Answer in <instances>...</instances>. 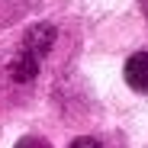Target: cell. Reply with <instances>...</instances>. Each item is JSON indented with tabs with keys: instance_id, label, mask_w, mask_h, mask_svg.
Listing matches in <instances>:
<instances>
[{
	"instance_id": "cell-1",
	"label": "cell",
	"mask_w": 148,
	"mask_h": 148,
	"mask_svg": "<svg viewBox=\"0 0 148 148\" xmlns=\"http://www.w3.org/2000/svg\"><path fill=\"white\" fill-rule=\"evenodd\" d=\"M52 42H55V26H52V23H39V26H32L26 36H23L16 55L10 58V77L16 84L36 81V74L42 68V58L48 55Z\"/></svg>"
},
{
	"instance_id": "cell-2",
	"label": "cell",
	"mask_w": 148,
	"mask_h": 148,
	"mask_svg": "<svg viewBox=\"0 0 148 148\" xmlns=\"http://www.w3.org/2000/svg\"><path fill=\"white\" fill-rule=\"evenodd\" d=\"M122 74H126V84H129L132 90L148 93V48H145V52H132V55L126 58Z\"/></svg>"
},
{
	"instance_id": "cell-3",
	"label": "cell",
	"mask_w": 148,
	"mask_h": 148,
	"mask_svg": "<svg viewBox=\"0 0 148 148\" xmlns=\"http://www.w3.org/2000/svg\"><path fill=\"white\" fill-rule=\"evenodd\" d=\"M68 148H103V142L93 138V135H81V138H74Z\"/></svg>"
},
{
	"instance_id": "cell-4",
	"label": "cell",
	"mask_w": 148,
	"mask_h": 148,
	"mask_svg": "<svg viewBox=\"0 0 148 148\" xmlns=\"http://www.w3.org/2000/svg\"><path fill=\"white\" fill-rule=\"evenodd\" d=\"M19 148H29V145H19Z\"/></svg>"
}]
</instances>
